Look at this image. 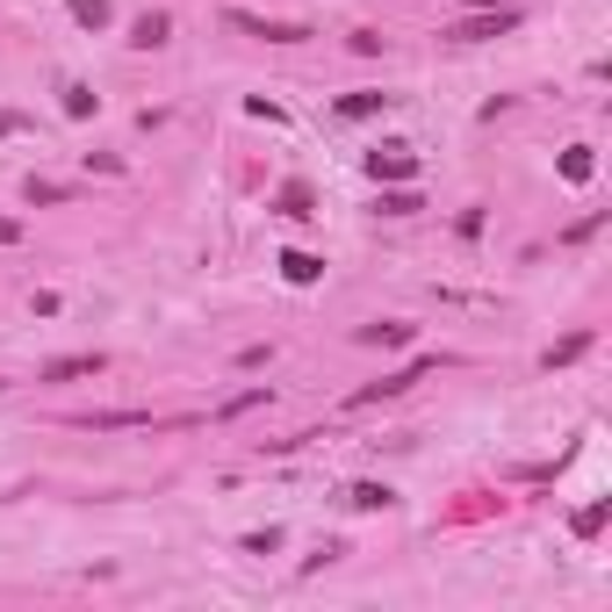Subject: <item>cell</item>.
Listing matches in <instances>:
<instances>
[{"label":"cell","instance_id":"obj_9","mask_svg":"<svg viewBox=\"0 0 612 612\" xmlns=\"http://www.w3.org/2000/svg\"><path fill=\"white\" fill-rule=\"evenodd\" d=\"M361 346H411V339H419V325H403V317H382V325H361Z\"/></svg>","mask_w":612,"mask_h":612},{"label":"cell","instance_id":"obj_4","mask_svg":"<svg viewBox=\"0 0 612 612\" xmlns=\"http://www.w3.org/2000/svg\"><path fill=\"white\" fill-rule=\"evenodd\" d=\"M361 166H367V180H375V188H397V180H419V152H411L403 138H382L375 152L361 158Z\"/></svg>","mask_w":612,"mask_h":612},{"label":"cell","instance_id":"obj_7","mask_svg":"<svg viewBox=\"0 0 612 612\" xmlns=\"http://www.w3.org/2000/svg\"><path fill=\"white\" fill-rule=\"evenodd\" d=\"M274 267H281V281H289V289H317V281H325V260H317V252H296V245H289Z\"/></svg>","mask_w":612,"mask_h":612},{"label":"cell","instance_id":"obj_22","mask_svg":"<svg viewBox=\"0 0 612 612\" xmlns=\"http://www.w3.org/2000/svg\"><path fill=\"white\" fill-rule=\"evenodd\" d=\"M483 224H490L483 210H461V216H455V238H469V245H475V238H483Z\"/></svg>","mask_w":612,"mask_h":612},{"label":"cell","instance_id":"obj_16","mask_svg":"<svg viewBox=\"0 0 612 612\" xmlns=\"http://www.w3.org/2000/svg\"><path fill=\"white\" fill-rule=\"evenodd\" d=\"M72 8V22H80V30H108V22H116V8H108V0H66Z\"/></svg>","mask_w":612,"mask_h":612},{"label":"cell","instance_id":"obj_10","mask_svg":"<svg viewBox=\"0 0 612 612\" xmlns=\"http://www.w3.org/2000/svg\"><path fill=\"white\" fill-rule=\"evenodd\" d=\"M346 505L353 511H389V505H397V490H389V483H346Z\"/></svg>","mask_w":612,"mask_h":612},{"label":"cell","instance_id":"obj_14","mask_svg":"<svg viewBox=\"0 0 612 612\" xmlns=\"http://www.w3.org/2000/svg\"><path fill=\"white\" fill-rule=\"evenodd\" d=\"M267 397H274V389H267V382H260V389H238V397H231V403H216V425H231V419H245V411H260V403H267Z\"/></svg>","mask_w":612,"mask_h":612},{"label":"cell","instance_id":"obj_11","mask_svg":"<svg viewBox=\"0 0 612 612\" xmlns=\"http://www.w3.org/2000/svg\"><path fill=\"white\" fill-rule=\"evenodd\" d=\"M58 108H66L72 122H87L102 102H94V87H87V80H66V87H58Z\"/></svg>","mask_w":612,"mask_h":612},{"label":"cell","instance_id":"obj_13","mask_svg":"<svg viewBox=\"0 0 612 612\" xmlns=\"http://www.w3.org/2000/svg\"><path fill=\"white\" fill-rule=\"evenodd\" d=\"M375 210H382V216H419L425 202H419V188H411V180H397V188H382V202H375Z\"/></svg>","mask_w":612,"mask_h":612},{"label":"cell","instance_id":"obj_8","mask_svg":"<svg viewBox=\"0 0 612 612\" xmlns=\"http://www.w3.org/2000/svg\"><path fill=\"white\" fill-rule=\"evenodd\" d=\"M166 36H174V15H166V8H144V15L130 22V44H138V51H158Z\"/></svg>","mask_w":612,"mask_h":612},{"label":"cell","instance_id":"obj_1","mask_svg":"<svg viewBox=\"0 0 612 612\" xmlns=\"http://www.w3.org/2000/svg\"><path fill=\"white\" fill-rule=\"evenodd\" d=\"M80 433H180L195 419H158V411H80Z\"/></svg>","mask_w":612,"mask_h":612},{"label":"cell","instance_id":"obj_20","mask_svg":"<svg viewBox=\"0 0 612 612\" xmlns=\"http://www.w3.org/2000/svg\"><path fill=\"white\" fill-rule=\"evenodd\" d=\"M382 108H389V94H346V102H339V116L361 122V116H382Z\"/></svg>","mask_w":612,"mask_h":612},{"label":"cell","instance_id":"obj_2","mask_svg":"<svg viewBox=\"0 0 612 612\" xmlns=\"http://www.w3.org/2000/svg\"><path fill=\"white\" fill-rule=\"evenodd\" d=\"M224 30H238V36H260V44H310V22L252 15V8H224Z\"/></svg>","mask_w":612,"mask_h":612},{"label":"cell","instance_id":"obj_17","mask_svg":"<svg viewBox=\"0 0 612 612\" xmlns=\"http://www.w3.org/2000/svg\"><path fill=\"white\" fill-rule=\"evenodd\" d=\"M22 202H30V210H51V202H72V188H66V180H30Z\"/></svg>","mask_w":612,"mask_h":612},{"label":"cell","instance_id":"obj_21","mask_svg":"<svg viewBox=\"0 0 612 612\" xmlns=\"http://www.w3.org/2000/svg\"><path fill=\"white\" fill-rule=\"evenodd\" d=\"M346 51H353V58H382V36H375V30H353Z\"/></svg>","mask_w":612,"mask_h":612},{"label":"cell","instance_id":"obj_12","mask_svg":"<svg viewBox=\"0 0 612 612\" xmlns=\"http://www.w3.org/2000/svg\"><path fill=\"white\" fill-rule=\"evenodd\" d=\"M591 174H598L591 144H569V152H562V180H569V188H591Z\"/></svg>","mask_w":612,"mask_h":612},{"label":"cell","instance_id":"obj_19","mask_svg":"<svg viewBox=\"0 0 612 612\" xmlns=\"http://www.w3.org/2000/svg\"><path fill=\"white\" fill-rule=\"evenodd\" d=\"M274 210H281V216H317V210H310V188H303V180H289V188L274 195Z\"/></svg>","mask_w":612,"mask_h":612},{"label":"cell","instance_id":"obj_18","mask_svg":"<svg viewBox=\"0 0 612 612\" xmlns=\"http://www.w3.org/2000/svg\"><path fill=\"white\" fill-rule=\"evenodd\" d=\"M584 353H591V332H569V339L548 346V367H569V361H584Z\"/></svg>","mask_w":612,"mask_h":612},{"label":"cell","instance_id":"obj_15","mask_svg":"<svg viewBox=\"0 0 612 612\" xmlns=\"http://www.w3.org/2000/svg\"><path fill=\"white\" fill-rule=\"evenodd\" d=\"M605 519H612V505L598 497V505H584L577 519H569V533H577V541H598V533H605Z\"/></svg>","mask_w":612,"mask_h":612},{"label":"cell","instance_id":"obj_26","mask_svg":"<svg viewBox=\"0 0 612 612\" xmlns=\"http://www.w3.org/2000/svg\"><path fill=\"white\" fill-rule=\"evenodd\" d=\"M469 8H519V0H469Z\"/></svg>","mask_w":612,"mask_h":612},{"label":"cell","instance_id":"obj_24","mask_svg":"<svg viewBox=\"0 0 612 612\" xmlns=\"http://www.w3.org/2000/svg\"><path fill=\"white\" fill-rule=\"evenodd\" d=\"M598 224H605V216H598V210H591V216H577V224L562 231V238H569V245H584V238H591V231H598Z\"/></svg>","mask_w":612,"mask_h":612},{"label":"cell","instance_id":"obj_6","mask_svg":"<svg viewBox=\"0 0 612 612\" xmlns=\"http://www.w3.org/2000/svg\"><path fill=\"white\" fill-rule=\"evenodd\" d=\"M108 353H58V361L36 367V382H80V375H102Z\"/></svg>","mask_w":612,"mask_h":612},{"label":"cell","instance_id":"obj_23","mask_svg":"<svg viewBox=\"0 0 612 612\" xmlns=\"http://www.w3.org/2000/svg\"><path fill=\"white\" fill-rule=\"evenodd\" d=\"M281 548V526H267V533H245V555H274Z\"/></svg>","mask_w":612,"mask_h":612},{"label":"cell","instance_id":"obj_5","mask_svg":"<svg viewBox=\"0 0 612 612\" xmlns=\"http://www.w3.org/2000/svg\"><path fill=\"white\" fill-rule=\"evenodd\" d=\"M511 30H519V8H475V15H461L447 36H455V44H490V36H511Z\"/></svg>","mask_w":612,"mask_h":612},{"label":"cell","instance_id":"obj_25","mask_svg":"<svg viewBox=\"0 0 612 612\" xmlns=\"http://www.w3.org/2000/svg\"><path fill=\"white\" fill-rule=\"evenodd\" d=\"M0 245H22V216H0Z\"/></svg>","mask_w":612,"mask_h":612},{"label":"cell","instance_id":"obj_3","mask_svg":"<svg viewBox=\"0 0 612 612\" xmlns=\"http://www.w3.org/2000/svg\"><path fill=\"white\" fill-rule=\"evenodd\" d=\"M439 367V353H419L411 367H397V375H382V382H367V389H353L346 397V411H367V403H389V397H403V389H419L425 375Z\"/></svg>","mask_w":612,"mask_h":612}]
</instances>
